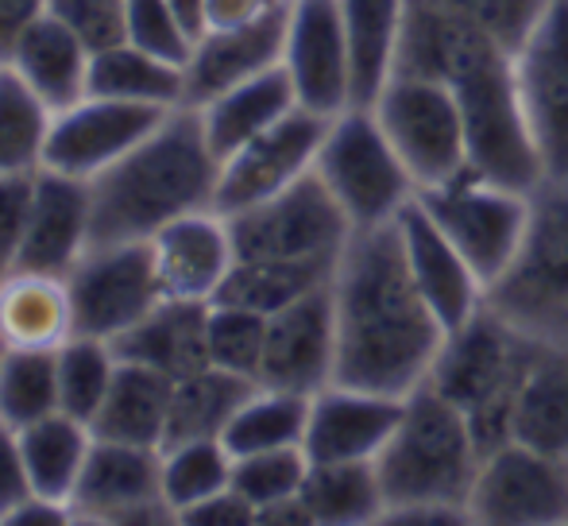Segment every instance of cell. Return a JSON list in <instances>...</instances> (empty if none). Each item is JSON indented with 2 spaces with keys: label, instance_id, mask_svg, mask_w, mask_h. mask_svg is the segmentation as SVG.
<instances>
[{
  "label": "cell",
  "instance_id": "obj_1",
  "mask_svg": "<svg viewBox=\"0 0 568 526\" xmlns=\"http://www.w3.org/2000/svg\"><path fill=\"white\" fill-rule=\"evenodd\" d=\"M337 380L406 398L434 372L445 325L422 299L398 225L352 229L333 271Z\"/></svg>",
  "mask_w": 568,
  "mask_h": 526
},
{
  "label": "cell",
  "instance_id": "obj_2",
  "mask_svg": "<svg viewBox=\"0 0 568 526\" xmlns=\"http://www.w3.org/2000/svg\"><path fill=\"white\" fill-rule=\"evenodd\" d=\"M217 179L221 159L197 109H171L148 140L90 182L93 244H148L186 213L217 210Z\"/></svg>",
  "mask_w": 568,
  "mask_h": 526
},
{
  "label": "cell",
  "instance_id": "obj_3",
  "mask_svg": "<svg viewBox=\"0 0 568 526\" xmlns=\"http://www.w3.org/2000/svg\"><path fill=\"white\" fill-rule=\"evenodd\" d=\"M479 461H484V449H479L468 418L429 384L414 387L403 398V418H398L395 434L375 457V473H379L383 496H387V515L414 512V507L468 512Z\"/></svg>",
  "mask_w": 568,
  "mask_h": 526
},
{
  "label": "cell",
  "instance_id": "obj_4",
  "mask_svg": "<svg viewBox=\"0 0 568 526\" xmlns=\"http://www.w3.org/2000/svg\"><path fill=\"white\" fill-rule=\"evenodd\" d=\"M530 348L534 337H526L491 306L445 333V345L426 384L468 418L484 453L510 442V411H515Z\"/></svg>",
  "mask_w": 568,
  "mask_h": 526
},
{
  "label": "cell",
  "instance_id": "obj_5",
  "mask_svg": "<svg viewBox=\"0 0 568 526\" xmlns=\"http://www.w3.org/2000/svg\"><path fill=\"white\" fill-rule=\"evenodd\" d=\"M487 306L538 341H568V179H546L530 194L523 249Z\"/></svg>",
  "mask_w": 568,
  "mask_h": 526
},
{
  "label": "cell",
  "instance_id": "obj_6",
  "mask_svg": "<svg viewBox=\"0 0 568 526\" xmlns=\"http://www.w3.org/2000/svg\"><path fill=\"white\" fill-rule=\"evenodd\" d=\"M314 174L325 182L352 229L395 225L418 198L410 171L379 129L372 105H348L329 117Z\"/></svg>",
  "mask_w": 568,
  "mask_h": 526
},
{
  "label": "cell",
  "instance_id": "obj_7",
  "mask_svg": "<svg viewBox=\"0 0 568 526\" xmlns=\"http://www.w3.org/2000/svg\"><path fill=\"white\" fill-rule=\"evenodd\" d=\"M449 90L460 101L471 171L534 194L546 182V171H541L538 143L526 121L523 93H518L515 54H495L484 67L468 70Z\"/></svg>",
  "mask_w": 568,
  "mask_h": 526
},
{
  "label": "cell",
  "instance_id": "obj_8",
  "mask_svg": "<svg viewBox=\"0 0 568 526\" xmlns=\"http://www.w3.org/2000/svg\"><path fill=\"white\" fill-rule=\"evenodd\" d=\"M372 113L395 143L418 194L468 171L464 113L445 82L422 74H390V82L372 101Z\"/></svg>",
  "mask_w": 568,
  "mask_h": 526
},
{
  "label": "cell",
  "instance_id": "obj_9",
  "mask_svg": "<svg viewBox=\"0 0 568 526\" xmlns=\"http://www.w3.org/2000/svg\"><path fill=\"white\" fill-rule=\"evenodd\" d=\"M422 210L442 225V233L460 249L484 286L499 283L523 249L530 225V194L479 171H460L456 179L418 194Z\"/></svg>",
  "mask_w": 568,
  "mask_h": 526
},
{
  "label": "cell",
  "instance_id": "obj_10",
  "mask_svg": "<svg viewBox=\"0 0 568 526\" xmlns=\"http://www.w3.org/2000/svg\"><path fill=\"white\" fill-rule=\"evenodd\" d=\"M236 260H341L352 225L314 171L283 194L229 213Z\"/></svg>",
  "mask_w": 568,
  "mask_h": 526
},
{
  "label": "cell",
  "instance_id": "obj_11",
  "mask_svg": "<svg viewBox=\"0 0 568 526\" xmlns=\"http://www.w3.org/2000/svg\"><path fill=\"white\" fill-rule=\"evenodd\" d=\"M471 523L484 526H565L568 457L503 442L479 461L468 496Z\"/></svg>",
  "mask_w": 568,
  "mask_h": 526
},
{
  "label": "cell",
  "instance_id": "obj_12",
  "mask_svg": "<svg viewBox=\"0 0 568 526\" xmlns=\"http://www.w3.org/2000/svg\"><path fill=\"white\" fill-rule=\"evenodd\" d=\"M67 286L78 333L101 341H116L163 302L148 244H93Z\"/></svg>",
  "mask_w": 568,
  "mask_h": 526
},
{
  "label": "cell",
  "instance_id": "obj_13",
  "mask_svg": "<svg viewBox=\"0 0 568 526\" xmlns=\"http://www.w3.org/2000/svg\"><path fill=\"white\" fill-rule=\"evenodd\" d=\"M70 512L74 523L98 526L179 523L163 499V449L98 437Z\"/></svg>",
  "mask_w": 568,
  "mask_h": 526
},
{
  "label": "cell",
  "instance_id": "obj_14",
  "mask_svg": "<svg viewBox=\"0 0 568 526\" xmlns=\"http://www.w3.org/2000/svg\"><path fill=\"white\" fill-rule=\"evenodd\" d=\"M329 117H317L310 109H294L267 132L247 140L232 155L221 159V179H217V210L240 213L255 202L283 194L298 179H306L317 163Z\"/></svg>",
  "mask_w": 568,
  "mask_h": 526
},
{
  "label": "cell",
  "instance_id": "obj_15",
  "mask_svg": "<svg viewBox=\"0 0 568 526\" xmlns=\"http://www.w3.org/2000/svg\"><path fill=\"white\" fill-rule=\"evenodd\" d=\"M515 78L546 179H568V0H554L515 51Z\"/></svg>",
  "mask_w": 568,
  "mask_h": 526
},
{
  "label": "cell",
  "instance_id": "obj_16",
  "mask_svg": "<svg viewBox=\"0 0 568 526\" xmlns=\"http://www.w3.org/2000/svg\"><path fill=\"white\" fill-rule=\"evenodd\" d=\"M283 70L294 85L298 109H310L317 117H337L348 105H356L352 54L337 0H291Z\"/></svg>",
  "mask_w": 568,
  "mask_h": 526
},
{
  "label": "cell",
  "instance_id": "obj_17",
  "mask_svg": "<svg viewBox=\"0 0 568 526\" xmlns=\"http://www.w3.org/2000/svg\"><path fill=\"white\" fill-rule=\"evenodd\" d=\"M171 109L155 105H132V101L113 98H82L78 105L54 113L51 132H47L43 166L59 174L93 182L105 174L116 159H124L140 140H148L159 129V121Z\"/></svg>",
  "mask_w": 568,
  "mask_h": 526
},
{
  "label": "cell",
  "instance_id": "obj_18",
  "mask_svg": "<svg viewBox=\"0 0 568 526\" xmlns=\"http://www.w3.org/2000/svg\"><path fill=\"white\" fill-rule=\"evenodd\" d=\"M333 380H337V314H333V283H325L267 317L260 384L294 395H317Z\"/></svg>",
  "mask_w": 568,
  "mask_h": 526
},
{
  "label": "cell",
  "instance_id": "obj_19",
  "mask_svg": "<svg viewBox=\"0 0 568 526\" xmlns=\"http://www.w3.org/2000/svg\"><path fill=\"white\" fill-rule=\"evenodd\" d=\"M163 299L213 302L236 263L229 218L221 210H197L163 225L148 241Z\"/></svg>",
  "mask_w": 568,
  "mask_h": 526
},
{
  "label": "cell",
  "instance_id": "obj_20",
  "mask_svg": "<svg viewBox=\"0 0 568 526\" xmlns=\"http://www.w3.org/2000/svg\"><path fill=\"white\" fill-rule=\"evenodd\" d=\"M93 244V190L85 179L39 166L16 267L70 275Z\"/></svg>",
  "mask_w": 568,
  "mask_h": 526
},
{
  "label": "cell",
  "instance_id": "obj_21",
  "mask_svg": "<svg viewBox=\"0 0 568 526\" xmlns=\"http://www.w3.org/2000/svg\"><path fill=\"white\" fill-rule=\"evenodd\" d=\"M395 225L398 236H403V252L406 263H410L414 283H418L422 299L437 314V322L445 325V333L464 325L471 314H479L487 306L484 279L471 271V263L460 256V249L442 233V225L422 210L418 198L406 205V213Z\"/></svg>",
  "mask_w": 568,
  "mask_h": 526
},
{
  "label": "cell",
  "instance_id": "obj_22",
  "mask_svg": "<svg viewBox=\"0 0 568 526\" xmlns=\"http://www.w3.org/2000/svg\"><path fill=\"white\" fill-rule=\"evenodd\" d=\"M398 418H403L398 395L329 384L317 395H310V422L302 449L310 461H375L395 434Z\"/></svg>",
  "mask_w": 568,
  "mask_h": 526
},
{
  "label": "cell",
  "instance_id": "obj_23",
  "mask_svg": "<svg viewBox=\"0 0 568 526\" xmlns=\"http://www.w3.org/2000/svg\"><path fill=\"white\" fill-rule=\"evenodd\" d=\"M286 12H291V0L244 28L205 31L186 62V105H205L232 85L283 67Z\"/></svg>",
  "mask_w": 568,
  "mask_h": 526
},
{
  "label": "cell",
  "instance_id": "obj_24",
  "mask_svg": "<svg viewBox=\"0 0 568 526\" xmlns=\"http://www.w3.org/2000/svg\"><path fill=\"white\" fill-rule=\"evenodd\" d=\"M4 67L12 70L51 113H62V109L90 98L93 51L67 28V23L54 20L51 12H43L20 39H16Z\"/></svg>",
  "mask_w": 568,
  "mask_h": 526
},
{
  "label": "cell",
  "instance_id": "obj_25",
  "mask_svg": "<svg viewBox=\"0 0 568 526\" xmlns=\"http://www.w3.org/2000/svg\"><path fill=\"white\" fill-rule=\"evenodd\" d=\"M120 361L155 368L182 380L197 368H210V302L163 299L143 322L113 341Z\"/></svg>",
  "mask_w": 568,
  "mask_h": 526
},
{
  "label": "cell",
  "instance_id": "obj_26",
  "mask_svg": "<svg viewBox=\"0 0 568 526\" xmlns=\"http://www.w3.org/2000/svg\"><path fill=\"white\" fill-rule=\"evenodd\" d=\"M78 333L67 275L12 267L0 275V348H62Z\"/></svg>",
  "mask_w": 568,
  "mask_h": 526
},
{
  "label": "cell",
  "instance_id": "obj_27",
  "mask_svg": "<svg viewBox=\"0 0 568 526\" xmlns=\"http://www.w3.org/2000/svg\"><path fill=\"white\" fill-rule=\"evenodd\" d=\"M510 442L568 457V341L534 337L510 411Z\"/></svg>",
  "mask_w": 568,
  "mask_h": 526
},
{
  "label": "cell",
  "instance_id": "obj_28",
  "mask_svg": "<svg viewBox=\"0 0 568 526\" xmlns=\"http://www.w3.org/2000/svg\"><path fill=\"white\" fill-rule=\"evenodd\" d=\"M202 117V129L210 148L217 151V159L232 155L236 148H244L247 140H255L260 132H267L271 124H278L286 113L298 109L294 98V85L286 78L283 67L267 70L260 78H247V82L232 85V90L210 98L205 105H194Z\"/></svg>",
  "mask_w": 568,
  "mask_h": 526
},
{
  "label": "cell",
  "instance_id": "obj_29",
  "mask_svg": "<svg viewBox=\"0 0 568 526\" xmlns=\"http://www.w3.org/2000/svg\"><path fill=\"white\" fill-rule=\"evenodd\" d=\"M93 426L67 411H54L47 418L31 422L20 429V453H23V473H28L31 496L67 504L74 499L78 484H82L85 461L93 453Z\"/></svg>",
  "mask_w": 568,
  "mask_h": 526
},
{
  "label": "cell",
  "instance_id": "obj_30",
  "mask_svg": "<svg viewBox=\"0 0 568 526\" xmlns=\"http://www.w3.org/2000/svg\"><path fill=\"white\" fill-rule=\"evenodd\" d=\"M171 376L143 364L120 361L113 387L101 403L98 418L90 422L93 437L124 445H155L163 449L166 437V411H171Z\"/></svg>",
  "mask_w": 568,
  "mask_h": 526
},
{
  "label": "cell",
  "instance_id": "obj_31",
  "mask_svg": "<svg viewBox=\"0 0 568 526\" xmlns=\"http://www.w3.org/2000/svg\"><path fill=\"white\" fill-rule=\"evenodd\" d=\"M344 39L352 54V85L356 105H372L390 82L403 47L406 0H337Z\"/></svg>",
  "mask_w": 568,
  "mask_h": 526
},
{
  "label": "cell",
  "instance_id": "obj_32",
  "mask_svg": "<svg viewBox=\"0 0 568 526\" xmlns=\"http://www.w3.org/2000/svg\"><path fill=\"white\" fill-rule=\"evenodd\" d=\"M302 504L314 526H372L387 515L375 461H310Z\"/></svg>",
  "mask_w": 568,
  "mask_h": 526
},
{
  "label": "cell",
  "instance_id": "obj_33",
  "mask_svg": "<svg viewBox=\"0 0 568 526\" xmlns=\"http://www.w3.org/2000/svg\"><path fill=\"white\" fill-rule=\"evenodd\" d=\"M90 93L132 101V105L179 109L186 105V67L140 51L124 39V43L105 47V51H93Z\"/></svg>",
  "mask_w": 568,
  "mask_h": 526
},
{
  "label": "cell",
  "instance_id": "obj_34",
  "mask_svg": "<svg viewBox=\"0 0 568 526\" xmlns=\"http://www.w3.org/2000/svg\"><path fill=\"white\" fill-rule=\"evenodd\" d=\"M333 271H337V260H236L213 302L271 317L317 286L333 283Z\"/></svg>",
  "mask_w": 568,
  "mask_h": 526
},
{
  "label": "cell",
  "instance_id": "obj_35",
  "mask_svg": "<svg viewBox=\"0 0 568 526\" xmlns=\"http://www.w3.org/2000/svg\"><path fill=\"white\" fill-rule=\"evenodd\" d=\"M252 380L232 376L225 368H197L171 384V411H166L163 445L194 442V437H221L236 406L252 392Z\"/></svg>",
  "mask_w": 568,
  "mask_h": 526
},
{
  "label": "cell",
  "instance_id": "obj_36",
  "mask_svg": "<svg viewBox=\"0 0 568 526\" xmlns=\"http://www.w3.org/2000/svg\"><path fill=\"white\" fill-rule=\"evenodd\" d=\"M306 422H310V395L255 384L244 403L236 406V414L229 418L221 442L229 445L232 457L291 449V445L306 442Z\"/></svg>",
  "mask_w": 568,
  "mask_h": 526
},
{
  "label": "cell",
  "instance_id": "obj_37",
  "mask_svg": "<svg viewBox=\"0 0 568 526\" xmlns=\"http://www.w3.org/2000/svg\"><path fill=\"white\" fill-rule=\"evenodd\" d=\"M232 465H236V457L221 437L163 445V499L174 512V519H182L190 507L205 504L217 492L232 488Z\"/></svg>",
  "mask_w": 568,
  "mask_h": 526
},
{
  "label": "cell",
  "instance_id": "obj_38",
  "mask_svg": "<svg viewBox=\"0 0 568 526\" xmlns=\"http://www.w3.org/2000/svg\"><path fill=\"white\" fill-rule=\"evenodd\" d=\"M59 411V348H0V418L23 429Z\"/></svg>",
  "mask_w": 568,
  "mask_h": 526
},
{
  "label": "cell",
  "instance_id": "obj_39",
  "mask_svg": "<svg viewBox=\"0 0 568 526\" xmlns=\"http://www.w3.org/2000/svg\"><path fill=\"white\" fill-rule=\"evenodd\" d=\"M51 121V109L12 70L0 67V174H28L43 166Z\"/></svg>",
  "mask_w": 568,
  "mask_h": 526
},
{
  "label": "cell",
  "instance_id": "obj_40",
  "mask_svg": "<svg viewBox=\"0 0 568 526\" xmlns=\"http://www.w3.org/2000/svg\"><path fill=\"white\" fill-rule=\"evenodd\" d=\"M116 364L120 356L113 341L74 333L59 348V411L74 414L82 422L98 418L101 403H105L109 387H113Z\"/></svg>",
  "mask_w": 568,
  "mask_h": 526
},
{
  "label": "cell",
  "instance_id": "obj_41",
  "mask_svg": "<svg viewBox=\"0 0 568 526\" xmlns=\"http://www.w3.org/2000/svg\"><path fill=\"white\" fill-rule=\"evenodd\" d=\"M306 476H310L306 449L291 445V449H267V453L236 457V465H232V488L255 507V523H260L263 512L286 504V499H298Z\"/></svg>",
  "mask_w": 568,
  "mask_h": 526
},
{
  "label": "cell",
  "instance_id": "obj_42",
  "mask_svg": "<svg viewBox=\"0 0 568 526\" xmlns=\"http://www.w3.org/2000/svg\"><path fill=\"white\" fill-rule=\"evenodd\" d=\"M263 345H267V317L252 310L210 302V364L232 376L260 384Z\"/></svg>",
  "mask_w": 568,
  "mask_h": 526
},
{
  "label": "cell",
  "instance_id": "obj_43",
  "mask_svg": "<svg viewBox=\"0 0 568 526\" xmlns=\"http://www.w3.org/2000/svg\"><path fill=\"white\" fill-rule=\"evenodd\" d=\"M449 12L468 20L484 36H491L503 51L515 54L530 39V31L541 23L554 0H442Z\"/></svg>",
  "mask_w": 568,
  "mask_h": 526
},
{
  "label": "cell",
  "instance_id": "obj_44",
  "mask_svg": "<svg viewBox=\"0 0 568 526\" xmlns=\"http://www.w3.org/2000/svg\"><path fill=\"white\" fill-rule=\"evenodd\" d=\"M124 39L179 67H186L194 54V36L182 28L166 0H124Z\"/></svg>",
  "mask_w": 568,
  "mask_h": 526
},
{
  "label": "cell",
  "instance_id": "obj_45",
  "mask_svg": "<svg viewBox=\"0 0 568 526\" xmlns=\"http://www.w3.org/2000/svg\"><path fill=\"white\" fill-rule=\"evenodd\" d=\"M47 12L67 23L90 51L124 43V0H47Z\"/></svg>",
  "mask_w": 568,
  "mask_h": 526
},
{
  "label": "cell",
  "instance_id": "obj_46",
  "mask_svg": "<svg viewBox=\"0 0 568 526\" xmlns=\"http://www.w3.org/2000/svg\"><path fill=\"white\" fill-rule=\"evenodd\" d=\"M36 174H0V275L20 263L23 249V229H28L31 210V190H36Z\"/></svg>",
  "mask_w": 568,
  "mask_h": 526
},
{
  "label": "cell",
  "instance_id": "obj_47",
  "mask_svg": "<svg viewBox=\"0 0 568 526\" xmlns=\"http://www.w3.org/2000/svg\"><path fill=\"white\" fill-rule=\"evenodd\" d=\"M28 496H31V484H28V473H23L20 429L0 418V526L8 523V515Z\"/></svg>",
  "mask_w": 568,
  "mask_h": 526
},
{
  "label": "cell",
  "instance_id": "obj_48",
  "mask_svg": "<svg viewBox=\"0 0 568 526\" xmlns=\"http://www.w3.org/2000/svg\"><path fill=\"white\" fill-rule=\"evenodd\" d=\"M179 523L182 526H252L255 507L247 504L236 488H225V492H217V496L205 499V504L190 507Z\"/></svg>",
  "mask_w": 568,
  "mask_h": 526
},
{
  "label": "cell",
  "instance_id": "obj_49",
  "mask_svg": "<svg viewBox=\"0 0 568 526\" xmlns=\"http://www.w3.org/2000/svg\"><path fill=\"white\" fill-rule=\"evenodd\" d=\"M286 0H205V31H229L263 20Z\"/></svg>",
  "mask_w": 568,
  "mask_h": 526
},
{
  "label": "cell",
  "instance_id": "obj_50",
  "mask_svg": "<svg viewBox=\"0 0 568 526\" xmlns=\"http://www.w3.org/2000/svg\"><path fill=\"white\" fill-rule=\"evenodd\" d=\"M47 12V0H0V62L16 47V39Z\"/></svg>",
  "mask_w": 568,
  "mask_h": 526
},
{
  "label": "cell",
  "instance_id": "obj_51",
  "mask_svg": "<svg viewBox=\"0 0 568 526\" xmlns=\"http://www.w3.org/2000/svg\"><path fill=\"white\" fill-rule=\"evenodd\" d=\"M74 523V512L67 504H54V499L43 496H28L12 515H8L4 526H70Z\"/></svg>",
  "mask_w": 568,
  "mask_h": 526
},
{
  "label": "cell",
  "instance_id": "obj_52",
  "mask_svg": "<svg viewBox=\"0 0 568 526\" xmlns=\"http://www.w3.org/2000/svg\"><path fill=\"white\" fill-rule=\"evenodd\" d=\"M166 4H171V12L179 16V23L197 43V39L205 36V0H166Z\"/></svg>",
  "mask_w": 568,
  "mask_h": 526
},
{
  "label": "cell",
  "instance_id": "obj_53",
  "mask_svg": "<svg viewBox=\"0 0 568 526\" xmlns=\"http://www.w3.org/2000/svg\"><path fill=\"white\" fill-rule=\"evenodd\" d=\"M0 67H4V62H0Z\"/></svg>",
  "mask_w": 568,
  "mask_h": 526
}]
</instances>
